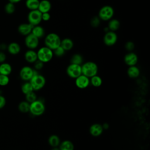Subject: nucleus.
Here are the masks:
<instances>
[{"mask_svg": "<svg viewBox=\"0 0 150 150\" xmlns=\"http://www.w3.org/2000/svg\"><path fill=\"white\" fill-rule=\"evenodd\" d=\"M60 46L64 49L65 51H69L71 50L74 46L73 40L70 38H64L61 40Z\"/></svg>", "mask_w": 150, "mask_h": 150, "instance_id": "4be33fe9", "label": "nucleus"}, {"mask_svg": "<svg viewBox=\"0 0 150 150\" xmlns=\"http://www.w3.org/2000/svg\"><path fill=\"white\" fill-rule=\"evenodd\" d=\"M60 150H74V146L73 142L69 140H64L60 143Z\"/></svg>", "mask_w": 150, "mask_h": 150, "instance_id": "b1692460", "label": "nucleus"}, {"mask_svg": "<svg viewBox=\"0 0 150 150\" xmlns=\"http://www.w3.org/2000/svg\"><path fill=\"white\" fill-rule=\"evenodd\" d=\"M102 127L103 128V129H107L109 128V124L107 122H105L102 125Z\"/></svg>", "mask_w": 150, "mask_h": 150, "instance_id": "a19ab883", "label": "nucleus"}, {"mask_svg": "<svg viewBox=\"0 0 150 150\" xmlns=\"http://www.w3.org/2000/svg\"><path fill=\"white\" fill-rule=\"evenodd\" d=\"M37 56L38 60L45 63L50 62L52 59L54 54L52 49L45 46L38 49Z\"/></svg>", "mask_w": 150, "mask_h": 150, "instance_id": "20e7f679", "label": "nucleus"}, {"mask_svg": "<svg viewBox=\"0 0 150 150\" xmlns=\"http://www.w3.org/2000/svg\"><path fill=\"white\" fill-rule=\"evenodd\" d=\"M67 74L72 79H76L82 74L81 66L79 64L70 63L66 69Z\"/></svg>", "mask_w": 150, "mask_h": 150, "instance_id": "6e6552de", "label": "nucleus"}, {"mask_svg": "<svg viewBox=\"0 0 150 150\" xmlns=\"http://www.w3.org/2000/svg\"><path fill=\"white\" fill-rule=\"evenodd\" d=\"M81 66L82 74L87 76L88 78L97 75L98 73V66L93 62H86L81 65Z\"/></svg>", "mask_w": 150, "mask_h": 150, "instance_id": "f03ea898", "label": "nucleus"}, {"mask_svg": "<svg viewBox=\"0 0 150 150\" xmlns=\"http://www.w3.org/2000/svg\"><path fill=\"white\" fill-rule=\"evenodd\" d=\"M45 111V105L44 102L36 100L31 103L29 107V111L30 114L34 116H40L42 115Z\"/></svg>", "mask_w": 150, "mask_h": 150, "instance_id": "39448f33", "label": "nucleus"}, {"mask_svg": "<svg viewBox=\"0 0 150 150\" xmlns=\"http://www.w3.org/2000/svg\"><path fill=\"white\" fill-rule=\"evenodd\" d=\"M33 26L29 23H23L20 24L18 27V31L21 35L26 36L31 33Z\"/></svg>", "mask_w": 150, "mask_h": 150, "instance_id": "2eb2a0df", "label": "nucleus"}, {"mask_svg": "<svg viewBox=\"0 0 150 150\" xmlns=\"http://www.w3.org/2000/svg\"><path fill=\"white\" fill-rule=\"evenodd\" d=\"M104 129L102 127V125L98 123H95L92 124L89 128V132L90 135L94 137H97L101 135Z\"/></svg>", "mask_w": 150, "mask_h": 150, "instance_id": "4468645a", "label": "nucleus"}, {"mask_svg": "<svg viewBox=\"0 0 150 150\" xmlns=\"http://www.w3.org/2000/svg\"><path fill=\"white\" fill-rule=\"evenodd\" d=\"M100 18L98 16L93 17L91 19V22H90L91 25L93 27H94V28L97 27L100 25Z\"/></svg>", "mask_w": 150, "mask_h": 150, "instance_id": "f704fd0d", "label": "nucleus"}, {"mask_svg": "<svg viewBox=\"0 0 150 150\" xmlns=\"http://www.w3.org/2000/svg\"><path fill=\"white\" fill-rule=\"evenodd\" d=\"M22 0H8V1L9 2H12V3H13V4H17V3H18V2H21Z\"/></svg>", "mask_w": 150, "mask_h": 150, "instance_id": "79ce46f5", "label": "nucleus"}, {"mask_svg": "<svg viewBox=\"0 0 150 150\" xmlns=\"http://www.w3.org/2000/svg\"><path fill=\"white\" fill-rule=\"evenodd\" d=\"M6 103V100L5 97L2 96V94H0V109L4 108Z\"/></svg>", "mask_w": 150, "mask_h": 150, "instance_id": "4c0bfd02", "label": "nucleus"}, {"mask_svg": "<svg viewBox=\"0 0 150 150\" xmlns=\"http://www.w3.org/2000/svg\"><path fill=\"white\" fill-rule=\"evenodd\" d=\"M120 26V22L118 19L112 18L110 20H109V22L107 26L109 30L115 32L119 29Z\"/></svg>", "mask_w": 150, "mask_h": 150, "instance_id": "5701e85b", "label": "nucleus"}, {"mask_svg": "<svg viewBox=\"0 0 150 150\" xmlns=\"http://www.w3.org/2000/svg\"><path fill=\"white\" fill-rule=\"evenodd\" d=\"M33 76V69L28 66H23L19 71L20 78L25 81H29Z\"/></svg>", "mask_w": 150, "mask_h": 150, "instance_id": "9b49d317", "label": "nucleus"}, {"mask_svg": "<svg viewBox=\"0 0 150 150\" xmlns=\"http://www.w3.org/2000/svg\"><path fill=\"white\" fill-rule=\"evenodd\" d=\"M5 11L8 14H12L15 11V4H13L12 2H8L7 3L4 8Z\"/></svg>", "mask_w": 150, "mask_h": 150, "instance_id": "7c9ffc66", "label": "nucleus"}, {"mask_svg": "<svg viewBox=\"0 0 150 150\" xmlns=\"http://www.w3.org/2000/svg\"><path fill=\"white\" fill-rule=\"evenodd\" d=\"M7 50L12 55L18 54L21 50V46L17 42H11L8 45H7Z\"/></svg>", "mask_w": 150, "mask_h": 150, "instance_id": "a211bd4d", "label": "nucleus"}, {"mask_svg": "<svg viewBox=\"0 0 150 150\" xmlns=\"http://www.w3.org/2000/svg\"><path fill=\"white\" fill-rule=\"evenodd\" d=\"M114 14L113 8L110 5H105L100 8L98 12V17L100 20L108 21L112 18Z\"/></svg>", "mask_w": 150, "mask_h": 150, "instance_id": "423d86ee", "label": "nucleus"}, {"mask_svg": "<svg viewBox=\"0 0 150 150\" xmlns=\"http://www.w3.org/2000/svg\"><path fill=\"white\" fill-rule=\"evenodd\" d=\"M9 83V78L8 76L0 74V86H6Z\"/></svg>", "mask_w": 150, "mask_h": 150, "instance_id": "473e14b6", "label": "nucleus"}, {"mask_svg": "<svg viewBox=\"0 0 150 150\" xmlns=\"http://www.w3.org/2000/svg\"><path fill=\"white\" fill-rule=\"evenodd\" d=\"M138 56L137 55L132 52H129L128 53H127L124 58V60L125 63L128 66H135L138 62Z\"/></svg>", "mask_w": 150, "mask_h": 150, "instance_id": "ddd939ff", "label": "nucleus"}, {"mask_svg": "<svg viewBox=\"0 0 150 150\" xmlns=\"http://www.w3.org/2000/svg\"><path fill=\"white\" fill-rule=\"evenodd\" d=\"M48 142L52 147H57L60 145V138L56 135H52L48 138Z\"/></svg>", "mask_w": 150, "mask_h": 150, "instance_id": "a878e982", "label": "nucleus"}, {"mask_svg": "<svg viewBox=\"0 0 150 150\" xmlns=\"http://www.w3.org/2000/svg\"><path fill=\"white\" fill-rule=\"evenodd\" d=\"M83 58L82 56L80 54L76 53L74 54L70 58V63L81 65L83 63Z\"/></svg>", "mask_w": 150, "mask_h": 150, "instance_id": "c85d7f7f", "label": "nucleus"}, {"mask_svg": "<svg viewBox=\"0 0 150 150\" xmlns=\"http://www.w3.org/2000/svg\"><path fill=\"white\" fill-rule=\"evenodd\" d=\"M30 103L25 101H21L18 105V110L20 112L23 113H26L29 111Z\"/></svg>", "mask_w": 150, "mask_h": 150, "instance_id": "cd10ccee", "label": "nucleus"}, {"mask_svg": "<svg viewBox=\"0 0 150 150\" xmlns=\"http://www.w3.org/2000/svg\"><path fill=\"white\" fill-rule=\"evenodd\" d=\"M52 8V4L49 0L40 1L38 9L42 13L45 12H49Z\"/></svg>", "mask_w": 150, "mask_h": 150, "instance_id": "f3484780", "label": "nucleus"}, {"mask_svg": "<svg viewBox=\"0 0 150 150\" xmlns=\"http://www.w3.org/2000/svg\"><path fill=\"white\" fill-rule=\"evenodd\" d=\"M24 57L27 62L34 63L38 60L37 52L33 49H29L25 53Z\"/></svg>", "mask_w": 150, "mask_h": 150, "instance_id": "dca6fc26", "label": "nucleus"}, {"mask_svg": "<svg viewBox=\"0 0 150 150\" xmlns=\"http://www.w3.org/2000/svg\"><path fill=\"white\" fill-rule=\"evenodd\" d=\"M6 59V56L3 51L0 50V64L5 62Z\"/></svg>", "mask_w": 150, "mask_h": 150, "instance_id": "ea45409f", "label": "nucleus"}, {"mask_svg": "<svg viewBox=\"0 0 150 150\" xmlns=\"http://www.w3.org/2000/svg\"><path fill=\"white\" fill-rule=\"evenodd\" d=\"M90 83H91V85L95 87H98L102 85L103 80L99 76L95 75L90 77Z\"/></svg>", "mask_w": 150, "mask_h": 150, "instance_id": "bb28decb", "label": "nucleus"}, {"mask_svg": "<svg viewBox=\"0 0 150 150\" xmlns=\"http://www.w3.org/2000/svg\"><path fill=\"white\" fill-rule=\"evenodd\" d=\"M51 150H60V149H59V148H57V147H53L51 149Z\"/></svg>", "mask_w": 150, "mask_h": 150, "instance_id": "37998d69", "label": "nucleus"}, {"mask_svg": "<svg viewBox=\"0 0 150 150\" xmlns=\"http://www.w3.org/2000/svg\"><path fill=\"white\" fill-rule=\"evenodd\" d=\"M39 2V0H26L25 5L30 11L36 10L38 8Z\"/></svg>", "mask_w": 150, "mask_h": 150, "instance_id": "393cba45", "label": "nucleus"}, {"mask_svg": "<svg viewBox=\"0 0 150 150\" xmlns=\"http://www.w3.org/2000/svg\"><path fill=\"white\" fill-rule=\"evenodd\" d=\"M45 32L44 28L39 25L33 26L31 32V33H32L33 35H35L39 39L43 38L45 35Z\"/></svg>", "mask_w": 150, "mask_h": 150, "instance_id": "412c9836", "label": "nucleus"}, {"mask_svg": "<svg viewBox=\"0 0 150 150\" xmlns=\"http://www.w3.org/2000/svg\"><path fill=\"white\" fill-rule=\"evenodd\" d=\"M31 84L33 90H40L45 86L46 84V79L45 77L38 73V71L33 69V76L29 81Z\"/></svg>", "mask_w": 150, "mask_h": 150, "instance_id": "f257e3e1", "label": "nucleus"}, {"mask_svg": "<svg viewBox=\"0 0 150 150\" xmlns=\"http://www.w3.org/2000/svg\"><path fill=\"white\" fill-rule=\"evenodd\" d=\"M53 52L54 55H55L57 57H62L66 51L64 50V49L61 46H60L58 47H57L56 49H55L54 50H53Z\"/></svg>", "mask_w": 150, "mask_h": 150, "instance_id": "72a5a7b5", "label": "nucleus"}, {"mask_svg": "<svg viewBox=\"0 0 150 150\" xmlns=\"http://www.w3.org/2000/svg\"><path fill=\"white\" fill-rule=\"evenodd\" d=\"M37 96L34 91H32L25 95V100L29 103H31L37 100Z\"/></svg>", "mask_w": 150, "mask_h": 150, "instance_id": "2f4dec72", "label": "nucleus"}, {"mask_svg": "<svg viewBox=\"0 0 150 150\" xmlns=\"http://www.w3.org/2000/svg\"><path fill=\"white\" fill-rule=\"evenodd\" d=\"M75 84L79 88L84 89L89 86L90 79L81 74L75 79Z\"/></svg>", "mask_w": 150, "mask_h": 150, "instance_id": "f8f14e48", "label": "nucleus"}, {"mask_svg": "<svg viewBox=\"0 0 150 150\" xmlns=\"http://www.w3.org/2000/svg\"><path fill=\"white\" fill-rule=\"evenodd\" d=\"M118 39V36L117 33L113 31H108L105 32L104 38L103 41L104 44L108 46H111L114 45Z\"/></svg>", "mask_w": 150, "mask_h": 150, "instance_id": "9d476101", "label": "nucleus"}, {"mask_svg": "<svg viewBox=\"0 0 150 150\" xmlns=\"http://www.w3.org/2000/svg\"><path fill=\"white\" fill-rule=\"evenodd\" d=\"M50 15L49 12H45L42 13V20L43 21H48L50 19Z\"/></svg>", "mask_w": 150, "mask_h": 150, "instance_id": "58836bf2", "label": "nucleus"}, {"mask_svg": "<svg viewBox=\"0 0 150 150\" xmlns=\"http://www.w3.org/2000/svg\"><path fill=\"white\" fill-rule=\"evenodd\" d=\"M21 91L22 93H23L25 95L33 91V89L32 88V86L29 81H26L21 86Z\"/></svg>", "mask_w": 150, "mask_h": 150, "instance_id": "c756f323", "label": "nucleus"}, {"mask_svg": "<svg viewBox=\"0 0 150 150\" xmlns=\"http://www.w3.org/2000/svg\"><path fill=\"white\" fill-rule=\"evenodd\" d=\"M28 21L32 26L39 25L42 21V13L38 9L30 11L28 15Z\"/></svg>", "mask_w": 150, "mask_h": 150, "instance_id": "0eeeda50", "label": "nucleus"}, {"mask_svg": "<svg viewBox=\"0 0 150 150\" xmlns=\"http://www.w3.org/2000/svg\"><path fill=\"white\" fill-rule=\"evenodd\" d=\"M44 42L45 46L53 50L60 46L61 39L57 34L50 33L46 36Z\"/></svg>", "mask_w": 150, "mask_h": 150, "instance_id": "7ed1b4c3", "label": "nucleus"}, {"mask_svg": "<svg viewBox=\"0 0 150 150\" xmlns=\"http://www.w3.org/2000/svg\"><path fill=\"white\" fill-rule=\"evenodd\" d=\"M135 47L134 43L131 41H128L125 44V48L129 52H131Z\"/></svg>", "mask_w": 150, "mask_h": 150, "instance_id": "e433bc0d", "label": "nucleus"}, {"mask_svg": "<svg viewBox=\"0 0 150 150\" xmlns=\"http://www.w3.org/2000/svg\"><path fill=\"white\" fill-rule=\"evenodd\" d=\"M127 74L129 77L131 79H135L139 76L140 70L139 68L135 65L129 66L127 69Z\"/></svg>", "mask_w": 150, "mask_h": 150, "instance_id": "6ab92c4d", "label": "nucleus"}, {"mask_svg": "<svg viewBox=\"0 0 150 150\" xmlns=\"http://www.w3.org/2000/svg\"><path fill=\"white\" fill-rule=\"evenodd\" d=\"M0 50H1V43H0Z\"/></svg>", "mask_w": 150, "mask_h": 150, "instance_id": "c03bdc74", "label": "nucleus"}, {"mask_svg": "<svg viewBox=\"0 0 150 150\" xmlns=\"http://www.w3.org/2000/svg\"><path fill=\"white\" fill-rule=\"evenodd\" d=\"M25 44L29 49L34 50L39 46V39L36 37L32 33H30L25 36Z\"/></svg>", "mask_w": 150, "mask_h": 150, "instance_id": "1a4fd4ad", "label": "nucleus"}, {"mask_svg": "<svg viewBox=\"0 0 150 150\" xmlns=\"http://www.w3.org/2000/svg\"><path fill=\"white\" fill-rule=\"evenodd\" d=\"M43 65H44V63L43 62H40L39 60H37L34 63V69L37 71H39L43 67Z\"/></svg>", "mask_w": 150, "mask_h": 150, "instance_id": "c9c22d12", "label": "nucleus"}, {"mask_svg": "<svg viewBox=\"0 0 150 150\" xmlns=\"http://www.w3.org/2000/svg\"><path fill=\"white\" fill-rule=\"evenodd\" d=\"M12 71L11 65L6 62H4L0 64V74L9 76Z\"/></svg>", "mask_w": 150, "mask_h": 150, "instance_id": "aec40b11", "label": "nucleus"}]
</instances>
